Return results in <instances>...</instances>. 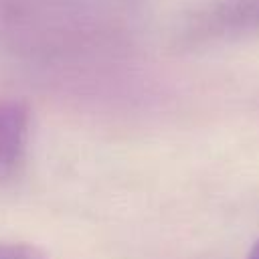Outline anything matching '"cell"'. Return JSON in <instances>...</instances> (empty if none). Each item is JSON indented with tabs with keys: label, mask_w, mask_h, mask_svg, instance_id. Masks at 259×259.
Wrapping results in <instances>:
<instances>
[{
	"label": "cell",
	"mask_w": 259,
	"mask_h": 259,
	"mask_svg": "<svg viewBox=\"0 0 259 259\" xmlns=\"http://www.w3.org/2000/svg\"><path fill=\"white\" fill-rule=\"evenodd\" d=\"M259 34V0H208L184 24L186 42L231 40Z\"/></svg>",
	"instance_id": "cell-1"
},
{
	"label": "cell",
	"mask_w": 259,
	"mask_h": 259,
	"mask_svg": "<svg viewBox=\"0 0 259 259\" xmlns=\"http://www.w3.org/2000/svg\"><path fill=\"white\" fill-rule=\"evenodd\" d=\"M30 132V113L24 103L0 99V178H10L18 172Z\"/></svg>",
	"instance_id": "cell-2"
},
{
	"label": "cell",
	"mask_w": 259,
	"mask_h": 259,
	"mask_svg": "<svg viewBox=\"0 0 259 259\" xmlns=\"http://www.w3.org/2000/svg\"><path fill=\"white\" fill-rule=\"evenodd\" d=\"M0 259H47V255L26 243H0Z\"/></svg>",
	"instance_id": "cell-3"
},
{
	"label": "cell",
	"mask_w": 259,
	"mask_h": 259,
	"mask_svg": "<svg viewBox=\"0 0 259 259\" xmlns=\"http://www.w3.org/2000/svg\"><path fill=\"white\" fill-rule=\"evenodd\" d=\"M83 8H123L130 6L134 0H73Z\"/></svg>",
	"instance_id": "cell-4"
},
{
	"label": "cell",
	"mask_w": 259,
	"mask_h": 259,
	"mask_svg": "<svg viewBox=\"0 0 259 259\" xmlns=\"http://www.w3.org/2000/svg\"><path fill=\"white\" fill-rule=\"evenodd\" d=\"M249 259H259V241L253 245V249L249 251Z\"/></svg>",
	"instance_id": "cell-5"
}]
</instances>
